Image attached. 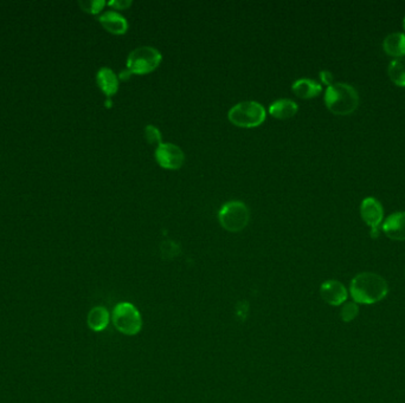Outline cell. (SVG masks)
<instances>
[{
    "mask_svg": "<svg viewBox=\"0 0 405 403\" xmlns=\"http://www.w3.org/2000/svg\"><path fill=\"white\" fill-rule=\"evenodd\" d=\"M161 252L164 254V257L172 258L174 257V256H177L178 252H179V247H178L177 244L173 243V241H165V243H163V245H161Z\"/></svg>",
    "mask_w": 405,
    "mask_h": 403,
    "instance_id": "obj_21",
    "label": "cell"
},
{
    "mask_svg": "<svg viewBox=\"0 0 405 403\" xmlns=\"http://www.w3.org/2000/svg\"><path fill=\"white\" fill-rule=\"evenodd\" d=\"M111 321V316L108 310L104 306H95L88 313L86 323L89 329L96 332L104 330L107 328L108 323Z\"/></svg>",
    "mask_w": 405,
    "mask_h": 403,
    "instance_id": "obj_15",
    "label": "cell"
},
{
    "mask_svg": "<svg viewBox=\"0 0 405 403\" xmlns=\"http://www.w3.org/2000/svg\"><path fill=\"white\" fill-rule=\"evenodd\" d=\"M132 4V1L130 0H114V1H111V3H108V5H111V6H114V8H117V9H127L130 5Z\"/></svg>",
    "mask_w": 405,
    "mask_h": 403,
    "instance_id": "obj_22",
    "label": "cell"
},
{
    "mask_svg": "<svg viewBox=\"0 0 405 403\" xmlns=\"http://www.w3.org/2000/svg\"><path fill=\"white\" fill-rule=\"evenodd\" d=\"M390 80L398 86H405V58H395L388 66Z\"/></svg>",
    "mask_w": 405,
    "mask_h": 403,
    "instance_id": "obj_17",
    "label": "cell"
},
{
    "mask_svg": "<svg viewBox=\"0 0 405 403\" xmlns=\"http://www.w3.org/2000/svg\"><path fill=\"white\" fill-rule=\"evenodd\" d=\"M145 136H146L147 141L150 142L151 145H158V146L161 145V135L154 125H147L145 128Z\"/></svg>",
    "mask_w": 405,
    "mask_h": 403,
    "instance_id": "obj_20",
    "label": "cell"
},
{
    "mask_svg": "<svg viewBox=\"0 0 405 403\" xmlns=\"http://www.w3.org/2000/svg\"><path fill=\"white\" fill-rule=\"evenodd\" d=\"M218 219L225 230L238 232L246 228L251 220V213L243 202H229L220 208Z\"/></svg>",
    "mask_w": 405,
    "mask_h": 403,
    "instance_id": "obj_6",
    "label": "cell"
},
{
    "mask_svg": "<svg viewBox=\"0 0 405 403\" xmlns=\"http://www.w3.org/2000/svg\"><path fill=\"white\" fill-rule=\"evenodd\" d=\"M359 313L357 303H345L341 306L340 318L344 322H352Z\"/></svg>",
    "mask_w": 405,
    "mask_h": 403,
    "instance_id": "obj_18",
    "label": "cell"
},
{
    "mask_svg": "<svg viewBox=\"0 0 405 403\" xmlns=\"http://www.w3.org/2000/svg\"><path fill=\"white\" fill-rule=\"evenodd\" d=\"M106 5L104 0H86V1H80V6L82 8L83 11L89 13H99L101 10L104 9Z\"/></svg>",
    "mask_w": 405,
    "mask_h": 403,
    "instance_id": "obj_19",
    "label": "cell"
},
{
    "mask_svg": "<svg viewBox=\"0 0 405 403\" xmlns=\"http://www.w3.org/2000/svg\"><path fill=\"white\" fill-rule=\"evenodd\" d=\"M298 104L295 103L292 99H279L269 108V112L276 119L286 120L293 117L298 112Z\"/></svg>",
    "mask_w": 405,
    "mask_h": 403,
    "instance_id": "obj_16",
    "label": "cell"
},
{
    "mask_svg": "<svg viewBox=\"0 0 405 403\" xmlns=\"http://www.w3.org/2000/svg\"><path fill=\"white\" fill-rule=\"evenodd\" d=\"M229 120L233 125L244 128H253L261 125L266 120V109L262 104L255 101H246L236 104L229 112Z\"/></svg>",
    "mask_w": 405,
    "mask_h": 403,
    "instance_id": "obj_5",
    "label": "cell"
},
{
    "mask_svg": "<svg viewBox=\"0 0 405 403\" xmlns=\"http://www.w3.org/2000/svg\"><path fill=\"white\" fill-rule=\"evenodd\" d=\"M161 62V53L155 47H140L130 52L126 70L121 73V78L126 80L132 73L143 75L158 68Z\"/></svg>",
    "mask_w": 405,
    "mask_h": 403,
    "instance_id": "obj_3",
    "label": "cell"
},
{
    "mask_svg": "<svg viewBox=\"0 0 405 403\" xmlns=\"http://www.w3.org/2000/svg\"><path fill=\"white\" fill-rule=\"evenodd\" d=\"M360 215L362 219L371 228V236H380V223L384 218L382 204L375 197H365L360 205Z\"/></svg>",
    "mask_w": 405,
    "mask_h": 403,
    "instance_id": "obj_7",
    "label": "cell"
},
{
    "mask_svg": "<svg viewBox=\"0 0 405 403\" xmlns=\"http://www.w3.org/2000/svg\"><path fill=\"white\" fill-rule=\"evenodd\" d=\"M385 236L393 241H405V212L389 215L382 226Z\"/></svg>",
    "mask_w": 405,
    "mask_h": 403,
    "instance_id": "obj_10",
    "label": "cell"
},
{
    "mask_svg": "<svg viewBox=\"0 0 405 403\" xmlns=\"http://www.w3.org/2000/svg\"><path fill=\"white\" fill-rule=\"evenodd\" d=\"M383 49L389 56L395 57V58H402L405 56V34L393 32L386 36L384 39Z\"/></svg>",
    "mask_w": 405,
    "mask_h": 403,
    "instance_id": "obj_12",
    "label": "cell"
},
{
    "mask_svg": "<svg viewBox=\"0 0 405 403\" xmlns=\"http://www.w3.org/2000/svg\"><path fill=\"white\" fill-rule=\"evenodd\" d=\"M113 324L119 332L126 336H135L143 329V318L132 303L124 302L114 308Z\"/></svg>",
    "mask_w": 405,
    "mask_h": 403,
    "instance_id": "obj_4",
    "label": "cell"
},
{
    "mask_svg": "<svg viewBox=\"0 0 405 403\" xmlns=\"http://www.w3.org/2000/svg\"><path fill=\"white\" fill-rule=\"evenodd\" d=\"M96 82H97V86L101 88V90L104 91L107 96H113L119 89V80L117 75L109 68H102L99 70V73L96 75Z\"/></svg>",
    "mask_w": 405,
    "mask_h": 403,
    "instance_id": "obj_13",
    "label": "cell"
},
{
    "mask_svg": "<svg viewBox=\"0 0 405 403\" xmlns=\"http://www.w3.org/2000/svg\"><path fill=\"white\" fill-rule=\"evenodd\" d=\"M292 89L295 95L301 99H312L321 93L323 86L318 82L310 80V78H301V80L294 82Z\"/></svg>",
    "mask_w": 405,
    "mask_h": 403,
    "instance_id": "obj_14",
    "label": "cell"
},
{
    "mask_svg": "<svg viewBox=\"0 0 405 403\" xmlns=\"http://www.w3.org/2000/svg\"><path fill=\"white\" fill-rule=\"evenodd\" d=\"M403 27H404V30H405V17H404V21H403Z\"/></svg>",
    "mask_w": 405,
    "mask_h": 403,
    "instance_id": "obj_24",
    "label": "cell"
},
{
    "mask_svg": "<svg viewBox=\"0 0 405 403\" xmlns=\"http://www.w3.org/2000/svg\"><path fill=\"white\" fill-rule=\"evenodd\" d=\"M325 103L328 110L336 115H349L359 106V95L347 83H333L326 89Z\"/></svg>",
    "mask_w": 405,
    "mask_h": 403,
    "instance_id": "obj_2",
    "label": "cell"
},
{
    "mask_svg": "<svg viewBox=\"0 0 405 403\" xmlns=\"http://www.w3.org/2000/svg\"><path fill=\"white\" fill-rule=\"evenodd\" d=\"M99 22L102 24L106 30L112 32L114 35H122L128 29V23L124 16L115 11H108L101 14Z\"/></svg>",
    "mask_w": 405,
    "mask_h": 403,
    "instance_id": "obj_11",
    "label": "cell"
},
{
    "mask_svg": "<svg viewBox=\"0 0 405 403\" xmlns=\"http://www.w3.org/2000/svg\"><path fill=\"white\" fill-rule=\"evenodd\" d=\"M349 292L354 303L375 304L388 295L389 285L382 276L373 272H362L352 279Z\"/></svg>",
    "mask_w": 405,
    "mask_h": 403,
    "instance_id": "obj_1",
    "label": "cell"
},
{
    "mask_svg": "<svg viewBox=\"0 0 405 403\" xmlns=\"http://www.w3.org/2000/svg\"><path fill=\"white\" fill-rule=\"evenodd\" d=\"M320 78H321L323 84H326V86H331V84H333L332 73H329L327 70H323V71L320 73Z\"/></svg>",
    "mask_w": 405,
    "mask_h": 403,
    "instance_id": "obj_23",
    "label": "cell"
},
{
    "mask_svg": "<svg viewBox=\"0 0 405 403\" xmlns=\"http://www.w3.org/2000/svg\"><path fill=\"white\" fill-rule=\"evenodd\" d=\"M320 295L327 304L332 306L343 305L347 300V290L344 286V284L334 279L326 280L321 284Z\"/></svg>",
    "mask_w": 405,
    "mask_h": 403,
    "instance_id": "obj_9",
    "label": "cell"
},
{
    "mask_svg": "<svg viewBox=\"0 0 405 403\" xmlns=\"http://www.w3.org/2000/svg\"><path fill=\"white\" fill-rule=\"evenodd\" d=\"M155 159L166 169H179L184 164L185 155L183 150L172 143H161L155 150Z\"/></svg>",
    "mask_w": 405,
    "mask_h": 403,
    "instance_id": "obj_8",
    "label": "cell"
}]
</instances>
